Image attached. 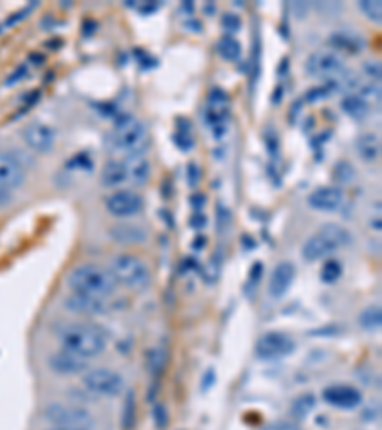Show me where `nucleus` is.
<instances>
[{
  "instance_id": "f257e3e1",
  "label": "nucleus",
  "mask_w": 382,
  "mask_h": 430,
  "mask_svg": "<svg viewBox=\"0 0 382 430\" xmlns=\"http://www.w3.org/2000/svg\"><path fill=\"white\" fill-rule=\"evenodd\" d=\"M109 336L100 325L94 323H73L60 331V343L63 350L76 354L85 360H92L105 352Z\"/></svg>"
},
{
  "instance_id": "f03ea898",
  "label": "nucleus",
  "mask_w": 382,
  "mask_h": 430,
  "mask_svg": "<svg viewBox=\"0 0 382 430\" xmlns=\"http://www.w3.org/2000/svg\"><path fill=\"white\" fill-rule=\"evenodd\" d=\"M67 287L73 292L96 297V299H107L117 289V281L113 279L109 270L98 266V264H81L67 275Z\"/></svg>"
},
{
  "instance_id": "7ed1b4c3",
  "label": "nucleus",
  "mask_w": 382,
  "mask_h": 430,
  "mask_svg": "<svg viewBox=\"0 0 382 430\" xmlns=\"http://www.w3.org/2000/svg\"><path fill=\"white\" fill-rule=\"evenodd\" d=\"M350 243H352V235L346 228H342L339 224H325L317 230V233L306 241L302 247V257L306 262H317L342 247H348Z\"/></svg>"
},
{
  "instance_id": "20e7f679",
  "label": "nucleus",
  "mask_w": 382,
  "mask_h": 430,
  "mask_svg": "<svg viewBox=\"0 0 382 430\" xmlns=\"http://www.w3.org/2000/svg\"><path fill=\"white\" fill-rule=\"evenodd\" d=\"M111 275L117 283L125 285L127 289H144L151 281L149 266L136 255L123 252L111 258Z\"/></svg>"
},
{
  "instance_id": "39448f33",
  "label": "nucleus",
  "mask_w": 382,
  "mask_h": 430,
  "mask_svg": "<svg viewBox=\"0 0 382 430\" xmlns=\"http://www.w3.org/2000/svg\"><path fill=\"white\" fill-rule=\"evenodd\" d=\"M111 142L115 149L123 155H140L144 153L149 140H147V130L144 125L134 117L125 115L115 120Z\"/></svg>"
},
{
  "instance_id": "423d86ee",
  "label": "nucleus",
  "mask_w": 382,
  "mask_h": 430,
  "mask_svg": "<svg viewBox=\"0 0 382 430\" xmlns=\"http://www.w3.org/2000/svg\"><path fill=\"white\" fill-rule=\"evenodd\" d=\"M306 71L314 77H319L327 83H331L332 88L337 86H348L350 78L346 77V67H344V61L339 54H335L332 50H317L314 52L308 61H306Z\"/></svg>"
},
{
  "instance_id": "0eeeda50",
  "label": "nucleus",
  "mask_w": 382,
  "mask_h": 430,
  "mask_svg": "<svg viewBox=\"0 0 382 430\" xmlns=\"http://www.w3.org/2000/svg\"><path fill=\"white\" fill-rule=\"evenodd\" d=\"M83 385L88 392L103 398H117L125 390V378L120 373L109 369V367H96L88 369L83 375Z\"/></svg>"
},
{
  "instance_id": "6e6552de",
  "label": "nucleus",
  "mask_w": 382,
  "mask_h": 430,
  "mask_svg": "<svg viewBox=\"0 0 382 430\" xmlns=\"http://www.w3.org/2000/svg\"><path fill=\"white\" fill-rule=\"evenodd\" d=\"M44 417L54 427H71V429H92L94 419L85 407L73 404H50L44 411Z\"/></svg>"
},
{
  "instance_id": "1a4fd4ad",
  "label": "nucleus",
  "mask_w": 382,
  "mask_h": 430,
  "mask_svg": "<svg viewBox=\"0 0 382 430\" xmlns=\"http://www.w3.org/2000/svg\"><path fill=\"white\" fill-rule=\"evenodd\" d=\"M295 350V341L285 333L270 331L258 338L256 343V356L260 360H279L289 356Z\"/></svg>"
},
{
  "instance_id": "9d476101",
  "label": "nucleus",
  "mask_w": 382,
  "mask_h": 430,
  "mask_svg": "<svg viewBox=\"0 0 382 430\" xmlns=\"http://www.w3.org/2000/svg\"><path fill=\"white\" fill-rule=\"evenodd\" d=\"M105 208L109 211V215L128 218L136 216L144 208V199L132 189H119L105 199Z\"/></svg>"
},
{
  "instance_id": "9b49d317",
  "label": "nucleus",
  "mask_w": 382,
  "mask_h": 430,
  "mask_svg": "<svg viewBox=\"0 0 382 430\" xmlns=\"http://www.w3.org/2000/svg\"><path fill=\"white\" fill-rule=\"evenodd\" d=\"M21 136L27 146L36 153H48L56 146V132L44 122H31L21 130Z\"/></svg>"
},
{
  "instance_id": "f8f14e48",
  "label": "nucleus",
  "mask_w": 382,
  "mask_h": 430,
  "mask_svg": "<svg viewBox=\"0 0 382 430\" xmlns=\"http://www.w3.org/2000/svg\"><path fill=\"white\" fill-rule=\"evenodd\" d=\"M323 400L339 409H354L361 404L363 396L352 385H331L323 390Z\"/></svg>"
},
{
  "instance_id": "ddd939ff",
  "label": "nucleus",
  "mask_w": 382,
  "mask_h": 430,
  "mask_svg": "<svg viewBox=\"0 0 382 430\" xmlns=\"http://www.w3.org/2000/svg\"><path fill=\"white\" fill-rule=\"evenodd\" d=\"M63 306L69 312H73L76 316H102L107 310V304L103 299L81 294V292H71L63 299Z\"/></svg>"
},
{
  "instance_id": "4468645a",
  "label": "nucleus",
  "mask_w": 382,
  "mask_h": 430,
  "mask_svg": "<svg viewBox=\"0 0 382 430\" xmlns=\"http://www.w3.org/2000/svg\"><path fill=\"white\" fill-rule=\"evenodd\" d=\"M308 205L321 213H335L344 205V193L342 189L335 186H323V188L314 189L308 195Z\"/></svg>"
},
{
  "instance_id": "2eb2a0df",
  "label": "nucleus",
  "mask_w": 382,
  "mask_h": 430,
  "mask_svg": "<svg viewBox=\"0 0 382 430\" xmlns=\"http://www.w3.org/2000/svg\"><path fill=\"white\" fill-rule=\"evenodd\" d=\"M25 180V169L14 155L0 151V189H17Z\"/></svg>"
},
{
  "instance_id": "dca6fc26",
  "label": "nucleus",
  "mask_w": 382,
  "mask_h": 430,
  "mask_svg": "<svg viewBox=\"0 0 382 430\" xmlns=\"http://www.w3.org/2000/svg\"><path fill=\"white\" fill-rule=\"evenodd\" d=\"M297 277V268L293 262H279L277 266L273 268L272 275H270V281H268V292L272 299H283L287 291L290 289V285Z\"/></svg>"
},
{
  "instance_id": "f3484780",
  "label": "nucleus",
  "mask_w": 382,
  "mask_h": 430,
  "mask_svg": "<svg viewBox=\"0 0 382 430\" xmlns=\"http://www.w3.org/2000/svg\"><path fill=\"white\" fill-rule=\"evenodd\" d=\"M48 365L54 373L58 375H63V377H69V375H78V373H85L88 369V360L76 356V354H71L67 350L61 348L60 352L52 354L48 358Z\"/></svg>"
},
{
  "instance_id": "a211bd4d",
  "label": "nucleus",
  "mask_w": 382,
  "mask_h": 430,
  "mask_svg": "<svg viewBox=\"0 0 382 430\" xmlns=\"http://www.w3.org/2000/svg\"><path fill=\"white\" fill-rule=\"evenodd\" d=\"M125 174H127V184L130 186H144L151 178V164L144 153L140 155H125L120 161Z\"/></svg>"
},
{
  "instance_id": "6ab92c4d",
  "label": "nucleus",
  "mask_w": 382,
  "mask_h": 430,
  "mask_svg": "<svg viewBox=\"0 0 382 430\" xmlns=\"http://www.w3.org/2000/svg\"><path fill=\"white\" fill-rule=\"evenodd\" d=\"M147 233L144 232V228H140L136 224H120V226H115L111 228V237L119 243H125V245H134V243H140V241L145 239Z\"/></svg>"
},
{
  "instance_id": "aec40b11",
  "label": "nucleus",
  "mask_w": 382,
  "mask_h": 430,
  "mask_svg": "<svg viewBox=\"0 0 382 430\" xmlns=\"http://www.w3.org/2000/svg\"><path fill=\"white\" fill-rule=\"evenodd\" d=\"M102 184L105 188H119L127 184V174L120 161H109L102 171Z\"/></svg>"
},
{
  "instance_id": "412c9836",
  "label": "nucleus",
  "mask_w": 382,
  "mask_h": 430,
  "mask_svg": "<svg viewBox=\"0 0 382 430\" xmlns=\"http://www.w3.org/2000/svg\"><path fill=\"white\" fill-rule=\"evenodd\" d=\"M356 149L357 153L361 155V159L365 161H374L379 155H381V142L379 136L374 134H363L356 140Z\"/></svg>"
},
{
  "instance_id": "4be33fe9",
  "label": "nucleus",
  "mask_w": 382,
  "mask_h": 430,
  "mask_svg": "<svg viewBox=\"0 0 382 430\" xmlns=\"http://www.w3.org/2000/svg\"><path fill=\"white\" fill-rule=\"evenodd\" d=\"M340 105H342V111L348 113L350 117H354V119H363L369 113L367 100L361 94H348Z\"/></svg>"
},
{
  "instance_id": "5701e85b",
  "label": "nucleus",
  "mask_w": 382,
  "mask_h": 430,
  "mask_svg": "<svg viewBox=\"0 0 382 430\" xmlns=\"http://www.w3.org/2000/svg\"><path fill=\"white\" fill-rule=\"evenodd\" d=\"M331 43L339 48H346L350 52H357L361 50L363 46V41L357 36V34L350 33V31H339L331 36Z\"/></svg>"
},
{
  "instance_id": "b1692460",
  "label": "nucleus",
  "mask_w": 382,
  "mask_h": 430,
  "mask_svg": "<svg viewBox=\"0 0 382 430\" xmlns=\"http://www.w3.org/2000/svg\"><path fill=\"white\" fill-rule=\"evenodd\" d=\"M218 52H220V56L224 60L235 61L241 56V44L233 36L226 34V36H222L220 43H218Z\"/></svg>"
},
{
  "instance_id": "393cba45",
  "label": "nucleus",
  "mask_w": 382,
  "mask_h": 430,
  "mask_svg": "<svg viewBox=\"0 0 382 430\" xmlns=\"http://www.w3.org/2000/svg\"><path fill=\"white\" fill-rule=\"evenodd\" d=\"M359 323L361 327H365V329H379L382 323V312H381V306H369L361 312V316H359Z\"/></svg>"
},
{
  "instance_id": "a878e982",
  "label": "nucleus",
  "mask_w": 382,
  "mask_h": 430,
  "mask_svg": "<svg viewBox=\"0 0 382 430\" xmlns=\"http://www.w3.org/2000/svg\"><path fill=\"white\" fill-rule=\"evenodd\" d=\"M342 277V264L335 258H329L321 268V279L325 283H335Z\"/></svg>"
},
{
  "instance_id": "bb28decb",
  "label": "nucleus",
  "mask_w": 382,
  "mask_h": 430,
  "mask_svg": "<svg viewBox=\"0 0 382 430\" xmlns=\"http://www.w3.org/2000/svg\"><path fill=\"white\" fill-rule=\"evenodd\" d=\"M357 6H359V10H361V12H363V14L371 19V21H376V23L381 21L382 4L379 2V0H361Z\"/></svg>"
},
{
  "instance_id": "cd10ccee",
  "label": "nucleus",
  "mask_w": 382,
  "mask_h": 430,
  "mask_svg": "<svg viewBox=\"0 0 382 430\" xmlns=\"http://www.w3.org/2000/svg\"><path fill=\"white\" fill-rule=\"evenodd\" d=\"M134 419H136V402H134V394L130 392L125 404V415H123V429L130 430L134 427Z\"/></svg>"
},
{
  "instance_id": "c85d7f7f",
  "label": "nucleus",
  "mask_w": 382,
  "mask_h": 430,
  "mask_svg": "<svg viewBox=\"0 0 382 430\" xmlns=\"http://www.w3.org/2000/svg\"><path fill=\"white\" fill-rule=\"evenodd\" d=\"M314 405H315L314 396H302V398H298L297 404H295V413H298L300 417H306Z\"/></svg>"
},
{
  "instance_id": "c756f323",
  "label": "nucleus",
  "mask_w": 382,
  "mask_h": 430,
  "mask_svg": "<svg viewBox=\"0 0 382 430\" xmlns=\"http://www.w3.org/2000/svg\"><path fill=\"white\" fill-rule=\"evenodd\" d=\"M155 427L159 430H165L169 427V415H167V409L165 405L157 404L155 405Z\"/></svg>"
},
{
  "instance_id": "7c9ffc66",
  "label": "nucleus",
  "mask_w": 382,
  "mask_h": 430,
  "mask_svg": "<svg viewBox=\"0 0 382 430\" xmlns=\"http://www.w3.org/2000/svg\"><path fill=\"white\" fill-rule=\"evenodd\" d=\"M222 27L226 31H239L241 29V19L235 14H226V16L222 17Z\"/></svg>"
},
{
  "instance_id": "2f4dec72",
  "label": "nucleus",
  "mask_w": 382,
  "mask_h": 430,
  "mask_svg": "<svg viewBox=\"0 0 382 430\" xmlns=\"http://www.w3.org/2000/svg\"><path fill=\"white\" fill-rule=\"evenodd\" d=\"M262 430H300L297 424H293L289 421H275V422H270L268 427H264Z\"/></svg>"
},
{
  "instance_id": "473e14b6",
  "label": "nucleus",
  "mask_w": 382,
  "mask_h": 430,
  "mask_svg": "<svg viewBox=\"0 0 382 430\" xmlns=\"http://www.w3.org/2000/svg\"><path fill=\"white\" fill-rule=\"evenodd\" d=\"M187 180H189V186L195 188L197 182H199V169L197 164H189V174H187Z\"/></svg>"
},
{
  "instance_id": "72a5a7b5",
  "label": "nucleus",
  "mask_w": 382,
  "mask_h": 430,
  "mask_svg": "<svg viewBox=\"0 0 382 430\" xmlns=\"http://www.w3.org/2000/svg\"><path fill=\"white\" fill-rule=\"evenodd\" d=\"M189 224H191L193 228H203L204 224H206V218H204L203 215H195V216H191Z\"/></svg>"
},
{
  "instance_id": "f704fd0d",
  "label": "nucleus",
  "mask_w": 382,
  "mask_h": 430,
  "mask_svg": "<svg viewBox=\"0 0 382 430\" xmlns=\"http://www.w3.org/2000/svg\"><path fill=\"white\" fill-rule=\"evenodd\" d=\"M191 205L195 206V208H201V206L204 205L203 195H193V197H191Z\"/></svg>"
},
{
  "instance_id": "c9c22d12",
  "label": "nucleus",
  "mask_w": 382,
  "mask_h": 430,
  "mask_svg": "<svg viewBox=\"0 0 382 430\" xmlns=\"http://www.w3.org/2000/svg\"><path fill=\"white\" fill-rule=\"evenodd\" d=\"M48 430H90V429H71V427H52Z\"/></svg>"
},
{
  "instance_id": "e433bc0d",
  "label": "nucleus",
  "mask_w": 382,
  "mask_h": 430,
  "mask_svg": "<svg viewBox=\"0 0 382 430\" xmlns=\"http://www.w3.org/2000/svg\"><path fill=\"white\" fill-rule=\"evenodd\" d=\"M203 243H204L203 237H199V239L195 241V249H203V247H201V245H203Z\"/></svg>"
}]
</instances>
